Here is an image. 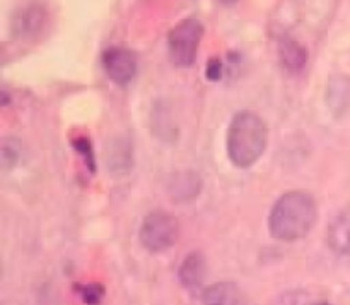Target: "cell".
I'll return each mask as SVG.
<instances>
[{
    "instance_id": "obj_1",
    "label": "cell",
    "mask_w": 350,
    "mask_h": 305,
    "mask_svg": "<svg viewBox=\"0 0 350 305\" xmlns=\"http://www.w3.org/2000/svg\"><path fill=\"white\" fill-rule=\"evenodd\" d=\"M317 218V199L306 191H289L273 204L269 216V232L280 242H296L311 232Z\"/></svg>"
},
{
    "instance_id": "obj_2",
    "label": "cell",
    "mask_w": 350,
    "mask_h": 305,
    "mask_svg": "<svg viewBox=\"0 0 350 305\" xmlns=\"http://www.w3.org/2000/svg\"><path fill=\"white\" fill-rule=\"evenodd\" d=\"M269 144V127L258 113L241 110L232 117L226 136V149L231 163L250 168L263 156Z\"/></svg>"
},
{
    "instance_id": "obj_3",
    "label": "cell",
    "mask_w": 350,
    "mask_h": 305,
    "mask_svg": "<svg viewBox=\"0 0 350 305\" xmlns=\"http://www.w3.org/2000/svg\"><path fill=\"white\" fill-rule=\"evenodd\" d=\"M205 27L197 17L180 21L167 34L170 57L178 67H191L197 62L198 47L204 38Z\"/></svg>"
},
{
    "instance_id": "obj_4",
    "label": "cell",
    "mask_w": 350,
    "mask_h": 305,
    "mask_svg": "<svg viewBox=\"0 0 350 305\" xmlns=\"http://www.w3.org/2000/svg\"><path fill=\"white\" fill-rule=\"evenodd\" d=\"M180 235V223L171 212L156 209L147 212L140 223L139 240L149 252H164L176 243Z\"/></svg>"
},
{
    "instance_id": "obj_5",
    "label": "cell",
    "mask_w": 350,
    "mask_h": 305,
    "mask_svg": "<svg viewBox=\"0 0 350 305\" xmlns=\"http://www.w3.org/2000/svg\"><path fill=\"white\" fill-rule=\"evenodd\" d=\"M103 67L106 75L120 88L132 82L137 72V57L132 50L123 47H109L103 51Z\"/></svg>"
},
{
    "instance_id": "obj_6",
    "label": "cell",
    "mask_w": 350,
    "mask_h": 305,
    "mask_svg": "<svg viewBox=\"0 0 350 305\" xmlns=\"http://www.w3.org/2000/svg\"><path fill=\"white\" fill-rule=\"evenodd\" d=\"M204 305H248L245 291L232 281H219L211 284L202 293Z\"/></svg>"
},
{
    "instance_id": "obj_7",
    "label": "cell",
    "mask_w": 350,
    "mask_h": 305,
    "mask_svg": "<svg viewBox=\"0 0 350 305\" xmlns=\"http://www.w3.org/2000/svg\"><path fill=\"white\" fill-rule=\"evenodd\" d=\"M327 242L334 252L342 256H350V206L342 209L327 232Z\"/></svg>"
},
{
    "instance_id": "obj_8",
    "label": "cell",
    "mask_w": 350,
    "mask_h": 305,
    "mask_svg": "<svg viewBox=\"0 0 350 305\" xmlns=\"http://www.w3.org/2000/svg\"><path fill=\"white\" fill-rule=\"evenodd\" d=\"M202 191V178L195 171H178L167 182V192L174 201H193Z\"/></svg>"
},
{
    "instance_id": "obj_9",
    "label": "cell",
    "mask_w": 350,
    "mask_h": 305,
    "mask_svg": "<svg viewBox=\"0 0 350 305\" xmlns=\"http://www.w3.org/2000/svg\"><path fill=\"white\" fill-rule=\"evenodd\" d=\"M277 47H279V60L284 71L291 74L303 71L308 62V51L299 41L291 36H282Z\"/></svg>"
},
{
    "instance_id": "obj_10",
    "label": "cell",
    "mask_w": 350,
    "mask_h": 305,
    "mask_svg": "<svg viewBox=\"0 0 350 305\" xmlns=\"http://www.w3.org/2000/svg\"><path fill=\"white\" fill-rule=\"evenodd\" d=\"M205 267H207V260H205L204 254L198 252V250L188 254L183 259V263H181L180 269H178L181 284L190 291L200 288L205 276Z\"/></svg>"
},
{
    "instance_id": "obj_11",
    "label": "cell",
    "mask_w": 350,
    "mask_h": 305,
    "mask_svg": "<svg viewBox=\"0 0 350 305\" xmlns=\"http://www.w3.org/2000/svg\"><path fill=\"white\" fill-rule=\"evenodd\" d=\"M46 21L48 16L43 5H27L26 9L21 10L17 19L14 21V26H16L17 33L21 36L31 38L40 34V31H43Z\"/></svg>"
},
{
    "instance_id": "obj_12",
    "label": "cell",
    "mask_w": 350,
    "mask_h": 305,
    "mask_svg": "<svg viewBox=\"0 0 350 305\" xmlns=\"http://www.w3.org/2000/svg\"><path fill=\"white\" fill-rule=\"evenodd\" d=\"M133 160H132V147L126 143H118V146L113 147V151L109 153L108 158V167L111 168L113 173H129L130 168H132Z\"/></svg>"
},
{
    "instance_id": "obj_13",
    "label": "cell",
    "mask_w": 350,
    "mask_h": 305,
    "mask_svg": "<svg viewBox=\"0 0 350 305\" xmlns=\"http://www.w3.org/2000/svg\"><path fill=\"white\" fill-rule=\"evenodd\" d=\"M70 143H72V147L77 151L79 156L82 158V161H84L89 173H96V154H94V149H92L91 139H89L84 132H77V134H72Z\"/></svg>"
},
{
    "instance_id": "obj_14",
    "label": "cell",
    "mask_w": 350,
    "mask_h": 305,
    "mask_svg": "<svg viewBox=\"0 0 350 305\" xmlns=\"http://www.w3.org/2000/svg\"><path fill=\"white\" fill-rule=\"evenodd\" d=\"M74 290L85 305H101L106 295L105 286L101 283H79L75 284Z\"/></svg>"
},
{
    "instance_id": "obj_15",
    "label": "cell",
    "mask_w": 350,
    "mask_h": 305,
    "mask_svg": "<svg viewBox=\"0 0 350 305\" xmlns=\"http://www.w3.org/2000/svg\"><path fill=\"white\" fill-rule=\"evenodd\" d=\"M19 158V146L17 144H9L7 141H3L2 144V167L3 170H9L10 167H14Z\"/></svg>"
},
{
    "instance_id": "obj_16",
    "label": "cell",
    "mask_w": 350,
    "mask_h": 305,
    "mask_svg": "<svg viewBox=\"0 0 350 305\" xmlns=\"http://www.w3.org/2000/svg\"><path fill=\"white\" fill-rule=\"evenodd\" d=\"M222 72H224V62L219 57H212L205 67V77L208 81H219L222 77Z\"/></svg>"
},
{
    "instance_id": "obj_17",
    "label": "cell",
    "mask_w": 350,
    "mask_h": 305,
    "mask_svg": "<svg viewBox=\"0 0 350 305\" xmlns=\"http://www.w3.org/2000/svg\"><path fill=\"white\" fill-rule=\"evenodd\" d=\"M311 305H332V304H328V302H317V304H311Z\"/></svg>"
}]
</instances>
